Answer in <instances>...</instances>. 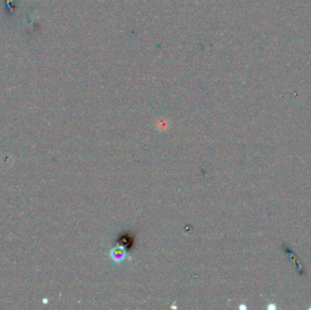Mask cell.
Instances as JSON below:
<instances>
[{
    "label": "cell",
    "instance_id": "cell-1",
    "mask_svg": "<svg viewBox=\"0 0 311 310\" xmlns=\"http://www.w3.org/2000/svg\"><path fill=\"white\" fill-rule=\"evenodd\" d=\"M111 255H112V257H113V259H114L115 261L119 262V261L123 260L124 257H125V252L121 251V250H120V252H119L118 249H115V250H113V252H112Z\"/></svg>",
    "mask_w": 311,
    "mask_h": 310
}]
</instances>
